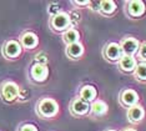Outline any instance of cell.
I'll list each match as a JSON object with an SVG mask.
<instances>
[{
    "label": "cell",
    "mask_w": 146,
    "mask_h": 131,
    "mask_svg": "<svg viewBox=\"0 0 146 131\" xmlns=\"http://www.w3.org/2000/svg\"><path fill=\"white\" fill-rule=\"evenodd\" d=\"M59 111V105L54 99L45 97L38 104V114L42 117H54Z\"/></svg>",
    "instance_id": "1"
},
{
    "label": "cell",
    "mask_w": 146,
    "mask_h": 131,
    "mask_svg": "<svg viewBox=\"0 0 146 131\" xmlns=\"http://www.w3.org/2000/svg\"><path fill=\"white\" fill-rule=\"evenodd\" d=\"M20 90L21 89L16 85L15 82L8 81V82L3 84L1 91L0 92H1L3 99H4L6 102H13V101H15V100L18 99L19 95H20Z\"/></svg>",
    "instance_id": "2"
},
{
    "label": "cell",
    "mask_w": 146,
    "mask_h": 131,
    "mask_svg": "<svg viewBox=\"0 0 146 131\" xmlns=\"http://www.w3.org/2000/svg\"><path fill=\"white\" fill-rule=\"evenodd\" d=\"M71 26L70 23V16L66 13H59L58 15L52 16L51 19V28L55 30V31H66L69 30V28Z\"/></svg>",
    "instance_id": "3"
},
{
    "label": "cell",
    "mask_w": 146,
    "mask_h": 131,
    "mask_svg": "<svg viewBox=\"0 0 146 131\" xmlns=\"http://www.w3.org/2000/svg\"><path fill=\"white\" fill-rule=\"evenodd\" d=\"M104 55H105V58L108 60H110V61H117V60L120 61V59L124 56V54H122L120 44L110 43L105 46Z\"/></svg>",
    "instance_id": "4"
},
{
    "label": "cell",
    "mask_w": 146,
    "mask_h": 131,
    "mask_svg": "<svg viewBox=\"0 0 146 131\" xmlns=\"http://www.w3.org/2000/svg\"><path fill=\"white\" fill-rule=\"evenodd\" d=\"M122 54L127 56H134L140 49V44L135 38H125L120 44Z\"/></svg>",
    "instance_id": "5"
},
{
    "label": "cell",
    "mask_w": 146,
    "mask_h": 131,
    "mask_svg": "<svg viewBox=\"0 0 146 131\" xmlns=\"http://www.w3.org/2000/svg\"><path fill=\"white\" fill-rule=\"evenodd\" d=\"M21 51H23L21 44L19 41H15V40H9V41L4 45V49H3L4 55L9 59L18 58V56L21 54Z\"/></svg>",
    "instance_id": "6"
},
{
    "label": "cell",
    "mask_w": 146,
    "mask_h": 131,
    "mask_svg": "<svg viewBox=\"0 0 146 131\" xmlns=\"http://www.w3.org/2000/svg\"><path fill=\"white\" fill-rule=\"evenodd\" d=\"M30 75H31L33 80H35L36 82H42V81L46 80V78H48L49 69H48L46 65H41V64L35 63L34 65L31 66Z\"/></svg>",
    "instance_id": "7"
},
{
    "label": "cell",
    "mask_w": 146,
    "mask_h": 131,
    "mask_svg": "<svg viewBox=\"0 0 146 131\" xmlns=\"http://www.w3.org/2000/svg\"><path fill=\"white\" fill-rule=\"evenodd\" d=\"M91 110V106L89 105L88 102H85L84 100H81L80 97L75 99L74 101L71 102V112L76 116H82L86 115L89 111Z\"/></svg>",
    "instance_id": "8"
},
{
    "label": "cell",
    "mask_w": 146,
    "mask_h": 131,
    "mask_svg": "<svg viewBox=\"0 0 146 131\" xmlns=\"http://www.w3.org/2000/svg\"><path fill=\"white\" fill-rule=\"evenodd\" d=\"M120 100L121 102L124 104L125 106L127 107H132L135 106L139 101V95L135 90H131V89H127V90H124L121 92V96H120Z\"/></svg>",
    "instance_id": "9"
},
{
    "label": "cell",
    "mask_w": 146,
    "mask_h": 131,
    "mask_svg": "<svg viewBox=\"0 0 146 131\" xmlns=\"http://www.w3.org/2000/svg\"><path fill=\"white\" fill-rule=\"evenodd\" d=\"M127 13L132 18H139L145 13V4L140 0H134V1L127 3Z\"/></svg>",
    "instance_id": "10"
},
{
    "label": "cell",
    "mask_w": 146,
    "mask_h": 131,
    "mask_svg": "<svg viewBox=\"0 0 146 131\" xmlns=\"http://www.w3.org/2000/svg\"><path fill=\"white\" fill-rule=\"evenodd\" d=\"M20 44L25 49L30 50V49H34L38 46L39 39H38V36H36V34H34V33H31V31H28V33H24L23 36L20 38Z\"/></svg>",
    "instance_id": "11"
},
{
    "label": "cell",
    "mask_w": 146,
    "mask_h": 131,
    "mask_svg": "<svg viewBox=\"0 0 146 131\" xmlns=\"http://www.w3.org/2000/svg\"><path fill=\"white\" fill-rule=\"evenodd\" d=\"M120 68L122 71H126V72H131V71H135L136 66H137V63L136 60L134 59V56H127V55H124L122 58L120 59Z\"/></svg>",
    "instance_id": "12"
},
{
    "label": "cell",
    "mask_w": 146,
    "mask_h": 131,
    "mask_svg": "<svg viewBox=\"0 0 146 131\" xmlns=\"http://www.w3.org/2000/svg\"><path fill=\"white\" fill-rule=\"evenodd\" d=\"M96 96H98V91H96V89L91 85H85L80 91V99L84 100V101L88 104L94 101L96 99Z\"/></svg>",
    "instance_id": "13"
},
{
    "label": "cell",
    "mask_w": 146,
    "mask_h": 131,
    "mask_svg": "<svg viewBox=\"0 0 146 131\" xmlns=\"http://www.w3.org/2000/svg\"><path fill=\"white\" fill-rule=\"evenodd\" d=\"M144 116H145L144 109H142L141 106H139V105H135V106L130 107L129 111H127V117H129V120L132 121V122L141 121V120L144 119Z\"/></svg>",
    "instance_id": "14"
},
{
    "label": "cell",
    "mask_w": 146,
    "mask_h": 131,
    "mask_svg": "<svg viewBox=\"0 0 146 131\" xmlns=\"http://www.w3.org/2000/svg\"><path fill=\"white\" fill-rule=\"evenodd\" d=\"M82 54H84V46H82V44L80 41L66 46V55L70 56L71 59L80 58Z\"/></svg>",
    "instance_id": "15"
},
{
    "label": "cell",
    "mask_w": 146,
    "mask_h": 131,
    "mask_svg": "<svg viewBox=\"0 0 146 131\" xmlns=\"http://www.w3.org/2000/svg\"><path fill=\"white\" fill-rule=\"evenodd\" d=\"M79 39H80V34H79L78 30L75 29H69L66 30L62 35V40L66 45H71V44L79 43Z\"/></svg>",
    "instance_id": "16"
},
{
    "label": "cell",
    "mask_w": 146,
    "mask_h": 131,
    "mask_svg": "<svg viewBox=\"0 0 146 131\" xmlns=\"http://www.w3.org/2000/svg\"><path fill=\"white\" fill-rule=\"evenodd\" d=\"M90 111L94 114L95 116H102L108 112V105H106V102H104L102 100H96L91 105Z\"/></svg>",
    "instance_id": "17"
},
{
    "label": "cell",
    "mask_w": 146,
    "mask_h": 131,
    "mask_svg": "<svg viewBox=\"0 0 146 131\" xmlns=\"http://www.w3.org/2000/svg\"><path fill=\"white\" fill-rule=\"evenodd\" d=\"M116 10V3L112 0H105V1H100V11L104 15H111L114 14Z\"/></svg>",
    "instance_id": "18"
},
{
    "label": "cell",
    "mask_w": 146,
    "mask_h": 131,
    "mask_svg": "<svg viewBox=\"0 0 146 131\" xmlns=\"http://www.w3.org/2000/svg\"><path fill=\"white\" fill-rule=\"evenodd\" d=\"M135 76L139 80H146V63L137 64L135 69Z\"/></svg>",
    "instance_id": "19"
},
{
    "label": "cell",
    "mask_w": 146,
    "mask_h": 131,
    "mask_svg": "<svg viewBox=\"0 0 146 131\" xmlns=\"http://www.w3.org/2000/svg\"><path fill=\"white\" fill-rule=\"evenodd\" d=\"M35 63L41 64V65H46L49 63V58L45 53H39L35 55Z\"/></svg>",
    "instance_id": "20"
},
{
    "label": "cell",
    "mask_w": 146,
    "mask_h": 131,
    "mask_svg": "<svg viewBox=\"0 0 146 131\" xmlns=\"http://www.w3.org/2000/svg\"><path fill=\"white\" fill-rule=\"evenodd\" d=\"M69 16H70L71 25H76L79 21H80V18H81V15L79 14V11H71L70 14H69Z\"/></svg>",
    "instance_id": "21"
},
{
    "label": "cell",
    "mask_w": 146,
    "mask_h": 131,
    "mask_svg": "<svg viewBox=\"0 0 146 131\" xmlns=\"http://www.w3.org/2000/svg\"><path fill=\"white\" fill-rule=\"evenodd\" d=\"M59 13H60V6H59L58 4H51L50 6H49V14L50 15L55 16V15H58Z\"/></svg>",
    "instance_id": "22"
},
{
    "label": "cell",
    "mask_w": 146,
    "mask_h": 131,
    "mask_svg": "<svg viewBox=\"0 0 146 131\" xmlns=\"http://www.w3.org/2000/svg\"><path fill=\"white\" fill-rule=\"evenodd\" d=\"M20 131H39L38 127L35 125H33V124H25V125H23L20 127Z\"/></svg>",
    "instance_id": "23"
},
{
    "label": "cell",
    "mask_w": 146,
    "mask_h": 131,
    "mask_svg": "<svg viewBox=\"0 0 146 131\" xmlns=\"http://www.w3.org/2000/svg\"><path fill=\"white\" fill-rule=\"evenodd\" d=\"M139 56H140L141 59L146 60V44H142L140 46V49H139Z\"/></svg>",
    "instance_id": "24"
},
{
    "label": "cell",
    "mask_w": 146,
    "mask_h": 131,
    "mask_svg": "<svg viewBox=\"0 0 146 131\" xmlns=\"http://www.w3.org/2000/svg\"><path fill=\"white\" fill-rule=\"evenodd\" d=\"M89 6H91V9L94 10V11H98V10H100V3H99V1H91Z\"/></svg>",
    "instance_id": "25"
},
{
    "label": "cell",
    "mask_w": 146,
    "mask_h": 131,
    "mask_svg": "<svg viewBox=\"0 0 146 131\" xmlns=\"http://www.w3.org/2000/svg\"><path fill=\"white\" fill-rule=\"evenodd\" d=\"M91 1L89 0H85V1H72V4L76 5V6H86V5H90Z\"/></svg>",
    "instance_id": "26"
},
{
    "label": "cell",
    "mask_w": 146,
    "mask_h": 131,
    "mask_svg": "<svg viewBox=\"0 0 146 131\" xmlns=\"http://www.w3.org/2000/svg\"><path fill=\"white\" fill-rule=\"evenodd\" d=\"M28 95H29V92L21 89V90H20V95H19V99H21V100H26V99H28Z\"/></svg>",
    "instance_id": "27"
},
{
    "label": "cell",
    "mask_w": 146,
    "mask_h": 131,
    "mask_svg": "<svg viewBox=\"0 0 146 131\" xmlns=\"http://www.w3.org/2000/svg\"><path fill=\"white\" fill-rule=\"evenodd\" d=\"M124 131H136V130H134V129H125Z\"/></svg>",
    "instance_id": "28"
},
{
    "label": "cell",
    "mask_w": 146,
    "mask_h": 131,
    "mask_svg": "<svg viewBox=\"0 0 146 131\" xmlns=\"http://www.w3.org/2000/svg\"><path fill=\"white\" fill-rule=\"evenodd\" d=\"M108 131H115V130H108Z\"/></svg>",
    "instance_id": "29"
}]
</instances>
